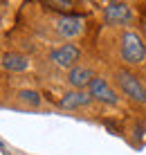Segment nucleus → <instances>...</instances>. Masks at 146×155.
<instances>
[{"mask_svg": "<svg viewBox=\"0 0 146 155\" xmlns=\"http://www.w3.org/2000/svg\"><path fill=\"white\" fill-rule=\"evenodd\" d=\"M92 79H95V74L90 68H83V65H77L74 70H70V77H68V81L74 85L77 90H85V88H90V83H92Z\"/></svg>", "mask_w": 146, "mask_h": 155, "instance_id": "nucleus-8", "label": "nucleus"}, {"mask_svg": "<svg viewBox=\"0 0 146 155\" xmlns=\"http://www.w3.org/2000/svg\"><path fill=\"white\" fill-rule=\"evenodd\" d=\"M43 5L54 9V12H70V9L74 7L72 0H47V2H43Z\"/></svg>", "mask_w": 146, "mask_h": 155, "instance_id": "nucleus-10", "label": "nucleus"}, {"mask_svg": "<svg viewBox=\"0 0 146 155\" xmlns=\"http://www.w3.org/2000/svg\"><path fill=\"white\" fill-rule=\"evenodd\" d=\"M90 101H92V94H90L88 90H72V92L63 94V99L58 101V104H61V108H65V110H77V108L88 106Z\"/></svg>", "mask_w": 146, "mask_h": 155, "instance_id": "nucleus-7", "label": "nucleus"}, {"mask_svg": "<svg viewBox=\"0 0 146 155\" xmlns=\"http://www.w3.org/2000/svg\"><path fill=\"white\" fill-rule=\"evenodd\" d=\"M18 97L23 99L25 104H29V106H38V104H41V94L36 92V90H23Z\"/></svg>", "mask_w": 146, "mask_h": 155, "instance_id": "nucleus-11", "label": "nucleus"}, {"mask_svg": "<svg viewBox=\"0 0 146 155\" xmlns=\"http://www.w3.org/2000/svg\"><path fill=\"white\" fill-rule=\"evenodd\" d=\"M117 81H119L121 90H124V92H126L133 101H137V104H146V88H144V83L139 81L133 72L119 70V72H117Z\"/></svg>", "mask_w": 146, "mask_h": 155, "instance_id": "nucleus-2", "label": "nucleus"}, {"mask_svg": "<svg viewBox=\"0 0 146 155\" xmlns=\"http://www.w3.org/2000/svg\"><path fill=\"white\" fill-rule=\"evenodd\" d=\"M2 65L7 68V70H12V72H25L27 68H29V61H27V56L12 52V54H7L2 58Z\"/></svg>", "mask_w": 146, "mask_h": 155, "instance_id": "nucleus-9", "label": "nucleus"}, {"mask_svg": "<svg viewBox=\"0 0 146 155\" xmlns=\"http://www.w3.org/2000/svg\"><path fill=\"white\" fill-rule=\"evenodd\" d=\"M56 31L65 38H74L83 31V16H77V14H65L56 20Z\"/></svg>", "mask_w": 146, "mask_h": 155, "instance_id": "nucleus-6", "label": "nucleus"}, {"mask_svg": "<svg viewBox=\"0 0 146 155\" xmlns=\"http://www.w3.org/2000/svg\"><path fill=\"white\" fill-rule=\"evenodd\" d=\"M79 56H81V50H79L77 45H72V43H68V45H63V47H58V50L52 52L54 65L63 68V70H68V68H70V70H74V68H77Z\"/></svg>", "mask_w": 146, "mask_h": 155, "instance_id": "nucleus-4", "label": "nucleus"}, {"mask_svg": "<svg viewBox=\"0 0 146 155\" xmlns=\"http://www.w3.org/2000/svg\"><path fill=\"white\" fill-rule=\"evenodd\" d=\"M133 9L128 2H108L104 9L106 25H131L133 23Z\"/></svg>", "mask_w": 146, "mask_h": 155, "instance_id": "nucleus-3", "label": "nucleus"}, {"mask_svg": "<svg viewBox=\"0 0 146 155\" xmlns=\"http://www.w3.org/2000/svg\"><path fill=\"white\" fill-rule=\"evenodd\" d=\"M0 146H2V142H0Z\"/></svg>", "mask_w": 146, "mask_h": 155, "instance_id": "nucleus-14", "label": "nucleus"}, {"mask_svg": "<svg viewBox=\"0 0 146 155\" xmlns=\"http://www.w3.org/2000/svg\"><path fill=\"white\" fill-rule=\"evenodd\" d=\"M121 58L131 65H137L146 58V45L137 31H126L121 36Z\"/></svg>", "mask_w": 146, "mask_h": 155, "instance_id": "nucleus-1", "label": "nucleus"}, {"mask_svg": "<svg viewBox=\"0 0 146 155\" xmlns=\"http://www.w3.org/2000/svg\"><path fill=\"white\" fill-rule=\"evenodd\" d=\"M0 9H2V2H0Z\"/></svg>", "mask_w": 146, "mask_h": 155, "instance_id": "nucleus-13", "label": "nucleus"}, {"mask_svg": "<svg viewBox=\"0 0 146 155\" xmlns=\"http://www.w3.org/2000/svg\"><path fill=\"white\" fill-rule=\"evenodd\" d=\"M142 31H144V36H146V18L142 20Z\"/></svg>", "mask_w": 146, "mask_h": 155, "instance_id": "nucleus-12", "label": "nucleus"}, {"mask_svg": "<svg viewBox=\"0 0 146 155\" xmlns=\"http://www.w3.org/2000/svg\"><path fill=\"white\" fill-rule=\"evenodd\" d=\"M88 92L92 94L95 99L104 101V104H108V106H117V101H119L117 92L110 88V85H108L106 79H101V77H95V79H92V83H90Z\"/></svg>", "mask_w": 146, "mask_h": 155, "instance_id": "nucleus-5", "label": "nucleus"}]
</instances>
